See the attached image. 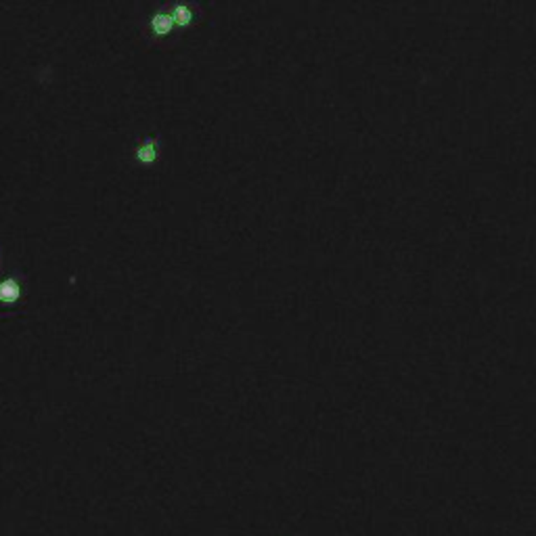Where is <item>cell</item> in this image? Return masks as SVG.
<instances>
[{
    "mask_svg": "<svg viewBox=\"0 0 536 536\" xmlns=\"http://www.w3.org/2000/svg\"><path fill=\"white\" fill-rule=\"evenodd\" d=\"M172 24H174V19L170 15H157L153 19V30H155V34H168Z\"/></svg>",
    "mask_w": 536,
    "mask_h": 536,
    "instance_id": "cell-2",
    "label": "cell"
},
{
    "mask_svg": "<svg viewBox=\"0 0 536 536\" xmlns=\"http://www.w3.org/2000/svg\"><path fill=\"white\" fill-rule=\"evenodd\" d=\"M17 296H19V287H17L15 281H7V283L0 285V300L3 302H15Z\"/></svg>",
    "mask_w": 536,
    "mask_h": 536,
    "instance_id": "cell-1",
    "label": "cell"
},
{
    "mask_svg": "<svg viewBox=\"0 0 536 536\" xmlns=\"http://www.w3.org/2000/svg\"><path fill=\"white\" fill-rule=\"evenodd\" d=\"M139 159H143V161H153V159H155V147H153V145H145V147L139 151Z\"/></svg>",
    "mask_w": 536,
    "mask_h": 536,
    "instance_id": "cell-4",
    "label": "cell"
},
{
    "mask_svg": "<svg viewBox=\"0 0 536 536\" xmlns=\"http://www.w3.org/2000/svg\"><path fill=\"white\" fill-rule=\"evenodd\" d=\"M191 17H193V15H191V11H189L187 7H176V9H174V15H172V19H174L178 26H187V24L191 22Z\"/></svg>",
    "mask_w": 536,
    "mask_h": 536,
    "instance_id": "cell-3",
    "label": "cell"
}]
</instances>
